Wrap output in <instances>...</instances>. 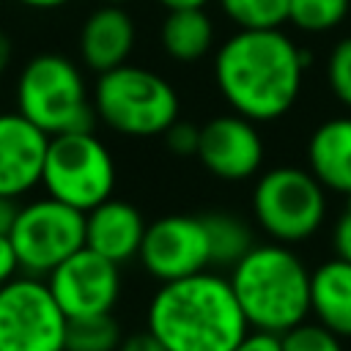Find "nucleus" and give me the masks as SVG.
Segmentation results:
<instances>
[{
  "instance_id": "f257e3e1",
  "label": "nucleus",
  "mask_w": 351,
  "mask_h": 351,
  "mask_svg": "<svg viewBox=\"0 0 351 351\" xmlns=\"http://www.w3.org/2000/svg\"><path fill=\"white\" fill-rule=\"evenodd\" d=\"M310 55L282 30H236L214 52V82L228 107L255 123L288 115Z\"/></svg>"
},
{
  "instance_id": "b1692460",
  "label": "nucleus",
  "mask_w": 351,
  "mask_h": 351,
  "mask_svg": "<svg viewBox=\"0 0 351 351\" xmlns=\"http://www.w3.org/2000/svg\"><path fill=\"white\" fill-rule=\"evenodd\" d=\"M326 85L332 96L351 110V36L340 38L326 58Z\"/></svg>"
},
{
  "instance_id": "f03ea898",
  "label": "nucleus",
  "mask_w": 351,
  "mask_h": 351,
  "mask_svg": "<svg viewBox=\"0 0 351 351\" xmlns=\"http://www.w3.org/2000/svg\"><path fill=\"white\" fill-rule=\"evenodd\" d=\"M145 329L167 351H233L250 324L228 277L208 269L159 282L145 310Z\"/></svg>"
},
{
  "instance_id": "6e6552de",
  "label": "nucleus",
  "mask_w": 351,
  "mask_h": 351,
  "mask_svg": "<svg viewBox=\"0 0 351 351\" xmlns=\"http://www.w3.org/2000/svg\"><path fill=\"white\" fill-rule=\"evenodd\" d=\"M8 239L14 244L19 271L47 277L85 247V214L44 195L19 203Z\"/></svg>"
},
{
  "instance_id": "20e7f679",
  "label": "nucleus",
  "mask_w": 351,
  "mask_h": 351,
  "mask_svg": "<svg viewBox=\"0 0 351 351\" xmlns=\"http://www.w3.org/2000/svg\"><path fill=\"white\" fill-rule=\"evenodd\" d=\"M90 96L96 118L123 137L165 134L181 115V99L173 82L159 71L134 63L96 74Z\"/></svg>"
},
{
  "instance_id": "393cba45",
  "label": "nucleus",
  "mask_w": 351,
  "mask_h": 351,
  "mask_svg": "<svg viewBox=\"0 0 351 351\" xmlns=\"http://www.w3.org/2000/svg\"><path fill=\"white\" fill-rule=\"evenodd\" d=\"M165 148L176 156H195L197 154V143H200V126L192 121H173L165 129Z\"/></svg>"
},
{
  "instance_id": "ddd939ff",
  "label": "nucleus",
  "mask_w": 351,
  "mask_h": 351,
  "mask_svg": "<svg viewBox=\"0 0 351 351\" xmlns=\"http://www.w3.org/2000/svg\"><path fill=\"white\" fill-rule=\"evenodd\" d=\"M49 134L22 112H0V195L25 197L41 186Z\"/></svg>"
},
{
  "instance_id": "c85d7f7f",
  "label": "nucleus",
  "mask_w": 351,
  "mask_h": 351,
  "mask_svg": "<svg viewBox=\"0 0 351 351\" xmlns=\"http://www.w3.org/2000/svg\"><path fill=\"white\" fill-rule=\"evenodd\" d=\"M118 351H167V348H165L148 329H143V332H132V335H126V337L121 340Z\"/></svg>"
},
{
  "instance_id": "dca6fc26",
  "label": "nucleus",
  "mask_w": 351,
  "mask_h": 351,
  "mask_svg": "<svg viewBox=\"0 0 351 351\" xmlns=\"http://www.w3.org/2000/svg\"><path fill=\"white\" fill-rule=\"evenodd\" d=\"M304 156L326 192L351 197V115L321 121L307 137Z\"/></svg>"
},
{
  "instance_id": "cd10ccee",
  "label": "nucleus",
  "mask_w": 351,
  "mask_h": 351,
  "mask_svg": "<svg viewBox=\"0 0 351 351\" xmlns=\"http://www.w3.org/2000/svg\"><path fill=\"white\" fill-rule=\"evenodd\" d=\"M19 271V261L14 252V244L8 239V233H0V285H5L8 280H14Z\"/></svg>"
},
{
  "instance_id": "9b49d317",
  "label": "nucleus",
  "mask_w": 351,
  "mask_h": 351,
  "mask_svg": "<svg viewBox=\"0 0 351 351\" xmlns=\"http://www.w3.org/2000/svg\"><path fill=\"white\" fill-rule=\"evenodd\" d=\"M44 280L69 321L112 313L121 299V266L88 247L66 258Z\"/></svg>"
},
{
  "instance_id": "aec40b11",
  "label": "nucleus",
  "mask_w": 351,
  "mask_h": 351,
  "mask_svg": "<svg viewBox=\"0 0 351 351\" xmlns=\"http://www.w3.org/2000/svg\"><path fill=\"white\" fill-rule=\"evenodd\" d=\"M123 332L112 313L71 318L66 329V351H118Z\"/></svg>"
},
{
  "instance_id": "f3484780",
  "label": "nucleus",
  "mask_w": 351,
  "mask_h": 351,
  "mask_svg": "<svg viewBox=\"0 0 351 351\" xmlns=\"http://www.w3.org/2000/svg\"><path fill=\"white\" fill-rule=\"evenodd\" d=\"M310 315L351 340V261L335 255L310 269Z\"/></svg>"
},
{
  "instance_id": "39448f33",
  "label": "nucleus",
  "mask_w": 351,
  "mask_h": 351,
  "mask_svg": "<svg viewBox=\"0 0 351 351\" xmlns=\"http://www.w3.org/2000/svg\"><path fill=\"white\" fill-rule=\"evenodd\" d=\"M16 112L49 137L93 126V96L82 69L60 52L33 55L16 77Z\"/></svg>"
},
{
  "instance_id": "2eb2a0df",
  "label": "nucleus",
  "mask_w": 351,
  "mask_h": 351,
  "mask_svg": "<svg viewBox=\"0 0 351 351\" xmlns=\"http://www.w3.org/2000/svg\"><path fill=\"white\" fill-rule=\"evenodd\" d=\"M148 222L129 200L107 197L85 214V247L112 263H126L140 255Z\"/></svg>"
},
{
  "instance_id": "5701e85b",
  "label": "nucleus",
  "mask_w": 351,
  "mask_h": 351,
  "mask_svg": "<svg viewBox=\"0 0 351 351\" xmlns=\"http://www.w3.org/2000/svg\"><path fill=\"white\" fill-rule=\"evenodd\" d=\"M282 351H346V346L343 337H337L318 321H302L282 335Z\"/></svg>"
},
{
  "instance_id": "bb28decb",
  "label": "nucleus",
  "mask_w": 351,
  "mask_h": 351,
  "mask_svg": "<svg viewBox=\"0 0 351 351\" xmlns=\"http://www.w3.org/2000/svg\"><path fill=\"white\" fill-rule=\"evenodd\" d=\"M233 351H282V335L263 332V329H250L233 346Z\"/></svg>"
},
{
  "instance_id": "c756f323",
  "label": "nucleus",
  "mask_w": 351,
  "mask_h": 351,
  "mask_svg": "<svg viewBox=\"0 0 351 351\" xmlns=\"http://www.w3.org/2000/svg\"><path fill=\"white\" fill-rule=\"evenodd\" d=\"M16 211H19V200L0 195V233H8L11 230V225L16 219Z\"/></svg>"
},
{
  "instance_id": "2f4dec72",
  "label": "nucleus",
  "mask_w": 351,
  "mask_h": 351,
  "mask_svg": "<svg viewBox=\"0 0 351 351\" xmlns=\"http://www.w3.org/2000/svg\"><path fill=\"white\" fill-rule=\"evenodd\" d=\"M11 58H14V44H11V38L0 30V80H3V74L8 71Z\"/></svg>"
},
{
  "instance_id": "6ab92c4d",
  "label": "nucleus",
  "mask_w": 351,
  "mask_h": 351,
  "mask_svg": "<svg viewBox=\"0 0 351 351\" xmlns=\"http://www.w3.org/2000/svg\"><path fill=\"white\" fill-rule=\"evenodd\" d=\"M206 222V233H208V247H211V269L214 266H225L233 269L241 255L255 244L252 239V228L233 217V214H203Z\"/></svg>"
},
{
  "instance_id": "4468645a",
  "label": "nucleus",
  "mask_w": 351,
  "mask_h": 351,
  "mask_svg": "<svg viewBox=\"0 0 351 351\" xmlns=\"http://www.w3.org/2000/svg\"><path fill=\"white\" fill-rule=\"evenodd\" d=\"M137 44V25L123 5L101 3L90 11L80 27L77 49L85 69L93 74H104L129 63V55Z\"/></svg>"
},
{
  "instance_id": "a211bd4d",
  "label": "nucleus",
  "mask_w": 351,
  "mask_h": 351,
  "mask_svg": "<svg viewBox=\"0 0 351 351\" xmlns=\"http://www.w3.org/2000/svg\"><path fill=\"white\" fill-rule=\"evenodd\" d=\"M214 22L203 8L167 11L159 27L162 52L176 63H197L214 49Z\"/></svg>"
},
{
  "instance_id": "7c9ffc66",
  "label": "nucleus",
  "mask_w": 351,
  "mask_h": 351,
  "mask_svg": "<svg viewBox=\"0 0 351 351\" xmlns=\"http://www.w3.org/2000/svg\"><path fill=\"white\" fill-rule=\"evenodd\" d=\"M14 3H19V5H25L30 11H58V8L69 5L71 0H14Z\"/></svg>"
},
{
  "instance_id": "f8f14e48",
  "label": "nucleus",
  "mask_w": 351,
  "mask_h": 351,
  "mask_svg": "<svg viewBox=\"0 0 351 351\" xmlns=\"http://www.w3.org/2000/svg\"><path fill=\"white\" fill-rule=\"evenodd\" d=\"M195 156L219 181H247L261 173L266 145L258 123L230 110L200 123V143Z\"/></svg>"
},
{
  "instance_id": "4be33fe9",
  "label": "nucleus",
  "mask_w": 351,
  "mask_h": 351,
  "mask_svg": "<svg viewBox=\"0 0 351 351\" xmlns=\"http://www.w3.org/2000/svg\"><path fill=\"white\" fill-rule=\"evenodd\" d=\"M351 11V0H288V25L302 33H329Z\"/></svg>"
},
{
  "instance_id": "9d476101",
  "label": "nucleus",
  "mask_w": 351,
  "mask_h": 351,
  "mask_svg": "<svg viewBox=\"0 0 351 351\" xmlns=\"http://www.w3.org/2000/svg\"><path fill=\"white\" fill-rule=\"evenodd\" d=\"M137 261L156 282H173L208 271L211 247L203 214H167L148 222Z\"/></svg>"
},
{
  "instance_id": "1a4fd4ad",
  "label": "nucleus",
  "mask_w": 351,
  "mask_h": 351,
  "mask_svg": "<svg viewBox=\"0 0 351 351\" xmlns=\"http://www.w3.org/2000/svg\"><path fill=\"white\" fill-rule=\"evenodd\" d=\"M66 329L44 277L16 274L0 285V351H66Z\"/></svg>"
},
{
  "instance_id": "a878e982",
  "label": "nucleus",
  "mask_w": 351,
  "mask_h": 351,
  "mask_svg": "<svg viewBox=\"0 0 351 351\" xmlns=\"http://www.w3.org/2000/svg\"><path fill=\"white\" fill-rule=\"evenodd\" d=\"M332 247H335V255L351 261V197H346V206L340 208V214L335 219Z\"/></svg>"
},
{
  "instance_id": "7ed1b4c3",
  "label": "nucleus",
  "mask_w": 351,
  "mask_h": 351,
  "mask_svg": "<svg viewBox=\"0 0 351 351\" xmlns=\"http://www.w3.org/2000/svg\"><path fill=\"white\" fill-rule=\"evenodd\" d=\"M228 282L250 329L285 335L310 315V269L288 244H252Z\"/></svg>"
},
{
  "instance_id": "0eeeda50",
  "label": "nucleus",
  "mask_w": 351,
  "mask_h": 351,
  "mask_svg": "<svg viewBox=\"0 0 351 351\" xmlns=\"http://www.w3.org/2000/svg\"><path fill=\"white\" fill-rule=\"evenodd\" d=\"M112 151L93 134V129H77L49 137L41 186L49 197L88 214L115 189Z\"/></svg>"
},
{
  "instance_id": "473e14b6",
  "label": "nucleus",
  "mask_w": 351,
  "mask_h": 351,
  "mask_svg": "<svg viewBox=\"0 0 351 351\" xmlns=\"http://www.w3.org/2000/svg\"><path fill=\"white\" fill-rule=\"evenodd\" d=\"M167 11H181V8H206L211 0H156Z\"/></svg>"
},
{
  "instance_id": "423d86ee",
  "label": "nucleus",
  "mask_w": 351,
  "mask_h": 351,
  "mask_svg": "<svg viewBox=\"0 0 351 351\" xmlns=\"http://www.w3.org/2000/svg\"><path fill=\"white\" fill-rule=\"evenodd\" d=\"M250 206L255 225L269 236V241L293 247L324 228L329 192L307 167L277 165L258 176Z\"/></svg>"
},
{
  "instance_id": "72a5a7b5",
  "label": "nucleus",
  "mask_w": 351,
  "mask_h": 351,
  "mask_svg": "<svg viewBox=\"0 0 351 351\" xmlns=\"http://www.w3.org/2000/svg\"><path fill=\"white\" fill-rule=\"evenodd\" d=\"M101 3H112V5H126V3H132V0H101Z\"/></svg>"
},
{
  "instance_id": "412c9836",
  "label": "nucleus",
  "mask_w": 351,
  "mask_h": 351,
  "mask_svg": "<svg viewBox=\"0 0 351 351\" xmlns=\"http://www.w3.org/2000/svg\"><path fill=\"white\" fill-rule=\"evenodd\" d=\"M239 30H271L288 22V0H217Z\"/></svg>"
}]
</instances>
